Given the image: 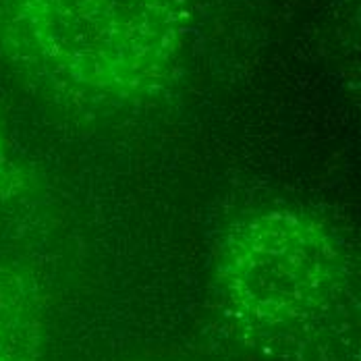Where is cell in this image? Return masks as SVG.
Wrapping results in <instances>:
<instances>
[{
  "mask_svg": "<svg viewBox=\"0 0 361 361\" xmlns=\"http://www.w3.org/2000/svg\"><path fill=\"white\" fill-rule=\"evenodd\" d=\"M218 279L231 316L279 353L318 345L351 301L343 243L322 220L290 208L235 220L220 247Z\"/></svg>",
  "mask_w": 361,
  "mask_h": 361,
  "instance_id": "cell-1",
  "label": "cell"
},
{
  "mask_svg": "<svg viewBox=\"0 0 361 361\" xmlns=\"http://www.w3.org/2000/svg\"><path fill=\"white\" fill-rule=\"evenodd\" d=\"M0 46L85 100H131L158 85L177 46L175 0H0Z\"/></svg>",
  "mask_w": 361,
  "mask_h": 361,
  "instance_id": "cell-2",
  "label": "cell"
},
{
  "mask_svg": "<svg viewBox=\"0 0 361 361\" xmlns=\"http://www.w3.org/2000/svg\"><path fill=\"white\" fill-rule=\"evenodd\" d=\"M30 328L17 314V307L0 301V361H34Z\"/></svg>",
  "mask_w": 361,
  "mask_h": 361,
  "instance_id": "cell-3",
  "label": "cell"
},
{
  "mask_svg": "<svg viewBox=\"0 0 361 361\" xmlns=\"http://www.w3.org/2000/svg\"><path fill=\"white\" fill-rule=\"evenodd\" d=\"M8 171H11V164H8V154H6V145L2 142V135H0V193L8 180Z\"/></svg>",
  "mask_w": 361,
  "mask_h": 361,
  "instance_id": "cell-4",
  "label": "cell"
}]
</instances>
